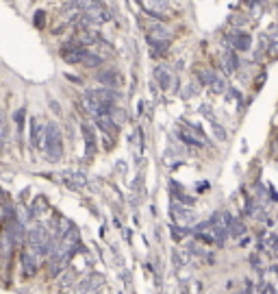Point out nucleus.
Segmentation results:
<instances>
[{
  "instance_id": "0eeeda50",
  "label": "nucleus",
  "mask_w": 278,
  "mask_h": 294,
  "mask_svg": "<svg viewBox=\"0 0 278 294\" xmlns=\"http://www.w3.org/2000/svg\"><path fill=\"white\" fill-rule=\"evenodd\" d=\"M46 138H48V124L40 122V120H33L31 124V144L35 148H43L46 146Z\"/></svg>"
},
{
  "instance_id": "393cba45",
  "label": "nucleus",
  "mask_w": 278,
  "mask_h": 294,
  "mask_svg": "<svg viewBox=\"0 0 278 294\" xmlns=\"http://www.w3.org/2000/svg\"><path fill=\"white\" fill-rule=\"evenodd\" d=\"M13 120H15V127H18V133H22V129H24V109H18Z\"/></svg>"
},
{
  "instance_id": "bb28decb",
  "label": "nucleus",
  "mask_w": 278,
  "mask_h": 294,
  "mask_svg": "<svg viewBox=\"0 0 278 294\" xmlns=\"http://www.w3.org/2000/svg\"><path fill=\"white\" fill-rule=\"evenodd\" d=\"M35 22H37V26H43V11H37L35 13Z\"/></svg>"
},
{
  "instance_id": "412c9836",
  "label": "nucleus",
  "mask_w": 278,
  "mask_h": 294,
  "mask_svg": "<svg viewBox=\"0 0 278 294\" xmlns=\"http://www.w3.org/2000/svg\"><path fill=\"white\" fill-rule=\"evenodd\" d=\"M80 65H85V68H100L102 65V59L98 57V54H94V52H89V48L85 50V57H83V63Z\"/></svg>"
},
{
  "instance_id": "7ed1b4c3",
  "label": "nucleus",
  "mask_w": 278,
  "mask_h": 294,
  "mask_svg": "<svg viewBox=\"0 0 278 294\" xmlns=\"http://www.w3.org/2000/svg\"><path fill=\"white\" fill-rule=\"evenodd\" d=\"M85 98H91L96 102H105V105H113L118 100V92L111 87H94V90H87Z\"/></svg>"
},
{
  "instance_id": "f3484780",
  "label": "nucleus",
  "mask_w": 278,
  "mask_h": 294,
  "mask_svg": "<svg viewBox=\"0 0 278 294\" xmlns=\"http://www.w3.org/2000/svg\"><path fill=\"white\" fill-rule=\"evenodd\" d=\"M63 174H65V177H63L65 183H68L72 190H80V188H85V185H87V179L80 172H63Z\"/></svg>"
},
{
  "instance_id": "6e6552de",
  "label": "nucleus",
  "mask_w": 278,
  "mask_h": 294,
  "mask_svg": "<svg viewBox=\"0 0 278 294\" xmlns=\"http://www.w3.org/2000/svg\"><path fill=\"white\" fill-rule=\"evenodd\" d=\"M176 138L183 142V144H187V146H204V140L200 138L198 133H196V131H192L187 127V124H181V127L176 129Z\"/></svg>"
},
{
  "instance_id": "cd10ccee",
  "label": "nucleus",
  "mask_w": 278,
  "mask_h": 294,
  "mask_svg": "<svg viewBox=\"0 0 278 294\" xmlns=\"http://www.w3.org/2000/svg\"><path fill=\"white\" fill-rule=\"evenodd\" d=\"M91 294H102V292H100V290H96V292H91Z\"/></svg>"
},
{
  "instance_id": "f8f14e48",
  "label": "nucleus",
  "mask_w": 278,
  "mask_h": 294,
  "mask_svg": "<svg viewBox=\"0 0 278 294\" xmlns=\"http://www.w3.org/2000/svg\"><path fill=\"white\" fill-rule=\"evenodd\" d=\"M172 218L178 222H187L194 218V211L189 209V205L185 203H176V200H172Z\"/></svg>"
},
{
  "instance_id": "b1692460",
  "label": "nucleus",
  "mask_w": 278,
  "mask_h": 294,
  "mask_svg": "<svg viewBox=\"0 0 278 294\" xmlns=\"http://www.w3.org/2000/svg\"><path fill=\"white\" fill-rule=\"evenodd\" d=\"M211 129H213V133H215V138H217V140H226V138H228L226 129L222 127L220 122H215V120H211Z\"/></svg>"
},
{
  "instance_id": "5701e85b",
  "label": "nucleus",
  "mask_w": 278,
  "mask_h": 294,
  "mask_svg": "<svg viewBox=\"0 0 278 294\" xmlns=\"http://www.w3.org/2000/svg\"><path fill=\"white\" fill-rule=\"evenodd\" d=\"M109 116H111V120H113V124H116V127H119V124L126 122V111H124V109H119V107H116V105H113V109H111V113H109Z\"/></svg>"
},
{
  "instance_id": "423d86ee",
  "label": "nucleus",
  "mask_w": 278,
  "mask_h": 294,
  "mask_svg": "<svg viewBox=\"0 0 278 294\" xmlns=\"http://www.w3.org/2000/svg\"><path fill=\"white\" fill-rule=\"evenodd\" d=\"M105 279H102V275H91V277H85V279H80L76 283V290L74 294H91L96 290H100Z\"/></svg>"
},
{
  "instance_id": "f03ea898",
  "label": "nucleus",
  "mask_w": 278,
  "mask_h": 294,
  "mask_svg": "<svg viewBox=\"0 0 278 294\" xmlns=\"http://www.w3.org/2000/svg\"><path fill=\"white\" fill-rule=\"evenodd\" d=\"M141 9L155 20H165L170 15V7H167L165 0H139Z\"/></svg>"
},
{
  "instance_id": "f257e3e1",
  "label": "nucleus",
  "mask_w": 278,
  "mask_h": 294,
  "mask_svg": "<svg viewBox=\"0 0 278 294\" xmlns=\"http://www.w3.org/2000/svg\"><path fill=\"white\" fill-rule=\"evenodd\" d=\"M43 150H46V157L50 161H59L63 157V138L57 122H48V138H46Z\"/></svg>"
},
{
  "instance_id": "a211bd4d",
  "label": "nucleus",
  "mask_w": 278,
  "mask_h": 294,
  "mask_svg": "<svg viewBox=\"0 0 278 294\" xmlns=\"http://www.w3.org/2000/svg\"><path fill=\"white\" fill-rule=\"evenodd\" d=\"M170 29L163 24H152L148 29V37H155V40H170Z\"/></svg>"
},
{
  "instance_id": "6ab92c4d",
  "label": "nucleus",
  "mask_w": 278,
  "mask_h": 294,
  "mask_svg": "<svg viewBox=\"0 0 278 294\" xmlns=\"http://www.w3.org/2000/svg\"><path fill=\"white\" fill-rule=\"evenodd\" d=\"M261 246L268 248L272 255H278V236H274V233H265L263 244H261Z\"/></svg>"
},
{
  "instance_id": "9b49d317",
  "label": "nucleus",
  "mask_w": 278,
  "mask_h": 294,
  "mask_svg": "<svg viewBox=\"0 0 278 294\" xmlns=\"http://www.w3.org/2000/svg\"><path fill=\"white\" fill-rule=\"evenodd\" d=\"M22 272H24V277H33L37 272V253L31 248H26L24 253H22Z\"/></svg>"
},
{
  "instance_id": "9d476101",
  "label": "nucleus",
  "mask_w": 278,
  "mask_h": 294,
  "mask_svg": "<svg viewBox=\"0 0 278 294\" xmlns=\"http://www.w3.org/2000/svg\"><path fill=\"white\" fill-rule=\"evenodd\" d=\"M96 79H98V83H102L105 87H111V90L122 85V74H119L118 70H100V72L96 74Z\"/></svg>"
},
{
  "instance_id": "4be33fe9",
  "label": "nucleus",
  "mask_w": 278,
  "mask_h": 294,
  "mask_svg": "<svg viewBox=\"0 0 278 294\" xmlns=\"http://www.w3.org/2000/svg\"><path fill=\"white\" fill-rule=\"evenodd\" d=\"M228 231H231V236H246V225H243L241 220H237V218H231V225H228Z\"/></svg>"
},
{
  "instance_id": "aec40b11",
  "label": "nucleus",
  "mask_w": 278,
  "mask_h": 294,
  "mask_svg": "<svg viewBox=\"0 0 278 294\" xmlns=\"http://www.w3.org/2000/svg\"><path fill=\"white\" fill-rule=\"evenodd\" d=\"M157 79H159V87L161 90H170V85H172V76L170 72H167V68H157Z\"/></svg>"
},
{
  "instance_id": "2eb2a0df",
  "label": "nucleus",
  "mask_w": 278,
  "mask_h": 294,
  "mask_svg": "<svg viewBox=\"0 0 278 294\" xmlns=\"http://www.w3.org/2000/svg\"><path fill=\"white\" fill-rule=\"evenodd\" d=\"M222 63H224L226 74L237 72V68H239V57H237L235 48H228V50H226L224 54H222Z\"/></svg>"
},
{
  "instance_id": "ddd939ff",
  "label": "nucleus",
  "mask_w": 278,
  "mask_h": 294,
  "mask_svg": "<svg viewBox=\"0 0 278 294\" xmlns=\"http://www.w3.org/2000/svg\"><path fill=\"white\" fill-rule=\"evenodd\" d=\"M76 283H79V279H76V272L70 268V270H65L63 275H61V294H74L76 290Z\"/></svg>"
},
{
  "instance_id": "4468645a",
  "label": "nucleus",
  "mask_w": 278,
  "mask_h": 294,
  "mask_svg": "<svg viewBox=\"0 0 278 294\" xmlns=\"http://www.w3.org/2000/svg\"><path fill=\"white\" fill-rule=\"evenodd\" d=\"M83 135H85V144H87V159H94L96 155V131L91 124H83Z\"/></svg>"
},
{
  "instance_id": "a878e982",
  "label": "nucleus",
  "mask_w": 278,
  "mask_h": 294,
  "mask_svg": "<svg viewBox=\"0 0 278 294\" xmlns=\"http://www.w3.org/2000/svg\"><path fill=\"white\" fill-rule=\"evenodd\" d=\"M187 233H192V231H189V229H181V227H178V225H172V236H174V238H176V240H181V238H185V236H187Z\"/></svg>"
},
{
  "instance_id": "20e7f679",
  "label": "nucleus",
  "mask_w": 278,
  "mask_h": 294,
  "mask_svg": "<svg viewBox=\"0 0 278 294\" xmlns=\"http://www.w3.org/2000/svg\"><path fill=\"white\" fill-rule=\"evenodd\" d=\"M83 18L87 24H105V22L111 20V11L100 2V4H96V7H91L89 11H85Z\"/></svg>"
},
{
  "instance_id": "39448f33",
  "label": "nucleus",
  "mask_w": 278,
  "mask_h": 294,
  "mask_svg": "<svg viewBox=\"0 0 278 294\" xmlns=\"http://www.w3.org/2000/svg\"><path fill=\"white\" fill-rule=\"evenodd\" d=\"M198 76L202 79V83H206L213 92H217V94H224V92L228 90V87H226V81L222 79V76L217 74V72H213V70H202V72H200Z\"/></svg>"
},
{
  "instance_id": "dca6fc26",
  "label": "nucleus",
  "mask_w": 278,
  "mask_h": 294,
  "mask_svg": "<svg viewBox=\"0 0 278 294\" xmlns=\"http://www.w3.org/2000/svg\"><path fill=\"white\" fill-rule=\"evenodd\" d=\"M148 44L152 46V54H159V57H165L167 50H170V40H155V37H148Z\"/></svg>"
},
{
  "instance_id": "1a4fd4ad",
  "label": "nucleus",
  "mask_w": 278,
  "mask_h": 294,
  "mask_svg": "<svg viewBox=\"0 0 278 294\" xmlns=\"http://www.w3.org/2000/svg\"><path fill=\"white\" fill-rule=\"evenodd\" d=\"M228 44H231V48H235V50H248L250 44H252V37L248 35L246 31H233L228 33Z\"/></svg>"
}]
</instances>
